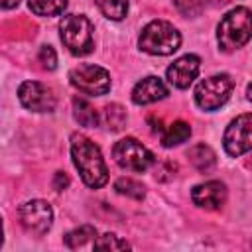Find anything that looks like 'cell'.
<instances>
[{
    "mask_svg": "<svg viewBox=\"0 0 252 252\" xmlns=\"http://www.w3.org/2000/svg\"><path fill=\"white\" fill-rule=\"evenodd\" d=\"M71 156H73V163L79 169L85 185L98 189L106 183L108 169H106V163L102 159L98 146L93 140H89L83 134H75L71 138Z\"/></svg>",
    "mask_w": 252,
    "mask_h": 252,
    "instance_id": "cell-1",
    "label": "cell"
},
{
    "mask_svg": "<svg viewBox=\"0 0 252 252\" xmlns=\"http://www.w3.org/2000/svg\"><path fill=\"white\" fill-rule=\"evenodd\" d=\"M252 37V12L248 8L230 10L219 24L217 39L222 51H232L248 43Z\"/></svg>",
    "mask_w": 252,
    "mask_h": 252,
    "instance_id": "cell-2",
    "label": "cell"
},
{
    "mask_svg": "<svg viewBox=\"0 0 252 252\" xmlns=\"http://www.w3.org/2000/svg\"><path fill=\"white\" fill-rule=\"evenodd\" d=\"M138 43H140V47L146 53H152V55H169V53H173V51L179 49L181 35H179V32L169 22L154 20V22H150L142 30V35H140V41Z\"/></svg>",
    "mask_w": 252,
    "mask_h": 252,
    "instance_id": "cell-3",
    "label": "cell"
},
{
    "mask_svg": "<svg viewBox=\"0 0 252 252\" xmlns=\"http://www.w3.org/2000/svg\"><path fill=\"white\" fill-rule=\"evenodd\" d=\"M59 32H61V41L73 55H87L93 51L94 30L89 18L81 14H67L59 24Z\"/></svg>",
    "mask_w": 252,
    "mask_h": 252,
    "instance_id": "cell-4",
    "label": "cell"
},
{
    "mask_svg": "<svg viewBox=\"0 0 252 252\" xmlns=\"http://www.w3.org/2000/svg\"><path fill=\"white\" fill-rule=\"evenodd\" d=\"M112 156L120 167L130 171H146L154 163V154L136 138H122L120 142H116V146L112 148Z\"/></svg>",
    "mask_w": 252,
    "mask_h": 252,
    "instance_id": "cell-5",
    "label": "cell"
},
{
    "mask_svg": "<svg viewBox=\"0 0 252 252\" xmlns=\"http://www.w3.org/2000/svg\"><path fill=\"white\" fill-rule=\"evenodd\" d=\"M69 81L75 89H79L85 94H93V96H100L104 93H108L110 89V75L106 69L98 67V65H79L69 73Z\"/></svg>",
    "mask_w": 252,
    "mask_h": 252,
    "instance_id": "cell-6",
    "label": "cell"
},
{
    "mask_svg": "<svg viewBox=\"0 0 252 252\" xmlns=\"http://www.w3.org/2000/svg\"><path fill=\"white\" fill-rule=\"evenodd\" d=\"M230 91H232V79L228 75H213L197 85L195 100L203 110H217L228 100Z\"/></svg>",
    "mask_w": 252,
    "mask_h": 252,
    "instance_id": "cell-7",
    "label": "cell"
},
{
    "mask_svg": "<svg viewBox=\"0 0 252 252\" xmlns=\"http://www.w3.org/2000/svg\"><path fill=\"white\" fill-rule=\"evenodd\" d=\"M224 150L228 156H242L252 150V114H240L234 118L224 132Z\"/></svg>",
    "mask_w": 252,
    "mask_h": 252,
    "instance_id": "cell-8",
    "label": "cell"
},
{
    "mask_svg": "<svg viewBox=\"0 0 252 252\" xmlns=\"http://www.w3.org/2000/svg\"><path fill=\"white\" fill-rule=\"evenodd\" d=\"M18 215H20L22 224H24L30 232H33V234H37V236L45 234V232L51 228L53 211H51V207H49L47 201H41V199L28 201V203H24V205L20 207Z\"/></svg>",
    "mask_w": 252,
    "mask_h": 252,
    "instance_id": "cell-9",
    "label": "cell"
},
{
    "mask_svg": "<svg viewBox=\"0 0 252 252\" xmlns=\"http://www.w3.org/2000/svg\"><path fill=\"white\" fill-rule=\"evenodd\" d=\"M18 96L20 102L35 112H49L55 108V94L51 89H47L45 85L37 83V81H26L20 85L18 89Z\"/></svg>",
    "mask_w": 252,
    "mask_h": 252,
    "instance_id": "cell-10",
    "label": "cell"
},
{
    "mask_svg": "<svg viewBox=\"0 0 252 252\" xmlns=\"http://www.w3.org/2000/svg\"><path fill=\"white\" fill-rule=\"evenodd\" d=\"M201 59L197 55H183L167 67V81L177 89H187L199 73Z\"/></svg>",
    "mask_w": 252,
    "mask_h": 252,
    "instance_id": "cell-11",
    "label": "cell"
},
{
    "mask_svg": "<svg viewBox=\"0 0 252 252\" xmlns=\"http://www.w3.org/2000/svg\"><path fill=\"white\" fill-rule=\"evenodd\" d=\"M191 199L197 207H203V209H219L224 199H226V187L224 183L220 181H207V183H201L197 185L193 191H191Z\"/></svg>",
    "mask_w": 252,
    "mask_h": 252,
    "instance_id": "cell-12",
    "label": "cell"
},
{
    "mask_svg": "<svg viewBox=\"0 0 252 252\" xmlns=\"http://www.w3.org/2000/svg\"><path fill=\"white\" fill-rule=\"evenodd\" d=\"M165 96H167V87L163 85V81L159 77H154V75L138 81L132 91V100L136 104H150V102L161 100Z\"/></svg>",
    "mask_w": 252,
    "mask_h": 252,
    "instance_id": "cell-13",
    "label": "cell"
},
{
    "mask_svg": "<svg viewBox=\"0 0 252 252\" xmlns=\"http://www.w3.org/2000/svg\"><path fill=\"white\" fill-rule=\"evenodd\" d=\"M187 158H189L191 165H193L195 169L203 171V173L209 171V169L217 163L215 152H213L207 144H195V146H191L189 152H187Z\"/></svg>",
    "mask_w": 252,
    "mask_h": 252,
    "instance_id": "cell-14",
    "label": "cell"
},
{
    "mask_svg": "<svg viewBox=\"0 0 252 252\" xmlns=\"http://www.w3.org/2000/svg\"><path fill=\"white\" fill-rule=\"evenodd\" d=\"M189 136H191V126L183 120H175V122L167 124L161 130V144L165 148H171V146H177V144L185 142Z\"/></svg>",
    "mask_w": 252,
    "mask_h": 252,
    "instance_id": "cell-15",
    "label": "cell"
},
{
    "mask_svg": "<svg viewBox=\"0 0 252 252\" xmlns=\"http://www.w3.org/2000/svg\"><path fill=\"white\" fill-rule=\"evenodd\" d=\"M73 108H75V118H77V122L81 124V126H87V128H94V126H98V114H96V110L87 102V100H83V98H75L73 100Z\"/></svg>",
    "mask_w": 252,
    "mask_h": 252,
    "instance_id": "cell-16",
    "label": "cell"
},
{
    "mask_svg": "<svg viewBox=\"0 0 252 252\" xmlns=\"http://www.w3.org/2000/svg\"><path fill=\"white\" fill-rule=\"evenodd\" d=\"M28 4L37 16H57L65 10L67 0H28Z\"/></svg>",
    "mask_w": 252,
    "mask_h": 252,
    "instance_id": "cell-17",
    "label": "cell"
},
{
    "mask_svg": "<svg viewBox=\"0 0 252 252\" xmlns=\"http://www.w3.org/2000/svg\"><path fill=\"white\" fill-rule=\"evenodd\" d=\"M94 236H96V228L91 226V224H83V226L71 230V232L65 236V244H67L69 248H81V246H85L87 242L94 240Z\"/></svg>",
    "mask_w": 252,
    "mask_h": 252,
    "instance_id": "cell-18",
    "label": "cell"
},
{
    "mask_svg": "<svg viewBox=\"0 0 252 252\" xmlns=\"http://www.w3.org/2000/svg\"><path fill=\"white\" fill-rule=\"evenodd\" d=\"M104 122H106V126H108L112 132L122 130V128L126 126V110H124L120 104H116V102L106 104V106H104Z\"/></svg>",
    "mask_w": 252,
    "mask_h": 252,
    "instance_id": "cell-19",
    "label": "cell"
},
{
    "mask_svg": "<svg viewBox=\"0 0 252 252\" xmlns=\"http://www.w3.org/2000/svg\"><path fill=\"white\" fill-rule=\"evenodd\" d=\"M98 10L110 20H122L128 12V0H94Z\"/></svg>",
    "mask_w": 252,
    "mask_h": 252,
    "instance_id": "cell-20",
    "label": "cell"
},
{
    "mask_svg": "<svg viewBox=\"0 0 252 252\" xmlns=\"http://www.w3.org/2000/svg\"><path fill=\"white\" fill-rule=\"evenodd\" d=\"M114 189L120 193V195H126V197H132V199H144V185L136 179H130V177H120L116 183H114Z\"/></svg>",
    "mask_w": 252,
    "mask_h": 252,
    "instance_id": "cell-21",
    "label": "cell"
},
{
    "mask_svg": "<svg viewBox=\"0 0 252 252\" xmlns=\"http://www.w3.org/2000/svg\"><path fill=\"white\" fill-rule=\"evenodd\" d=\"M94 248L96 250H126L130 248V244L126 240H120L116 234H102L94 240Z\"/></svg>",
    "mask_w": 252,
    "mask_h": 252,
    "instance_id": "cell-22",
    "label": "cell"
},
{
    "mask_svg": "<svg viewBox=\"0 0 252 252\" xmlns=\"http://www.w3.org/2000/svg\"><path fill=\"white\" fill-rule=\"evenodd\" d=\"M173 4L183 16H199L205 10L207 0H173Z\"/></svg>",
    "mask_w": 252,
    "mask_h": 252,
    "instance_id": "cell-23",
    "label": "cell"
},
{
    "mask_svg": "<svg viewBox=\"0 0 252 252\" xmlns=\"http://www.w3.org/2000/svg\"><path fill=\"white\" fill-rule=\"evenodd\" d=\"M39 63H41L47 71H53V69H55V65H57V55H55V51H53L51 45H43V47L39 49Z\"/></svg>",
    "mask_w": 252,
    "mask_h": 252,
    "instance_id": "cell-24",
    "label": "cell"
},
{
    "mask_svg": "<svg viewBox=\"0 0 252 252\" xmlns=\"http://www.w3.org/2000/svg\"><path fill=\"white\" fill-rule=\"evenodd\" d=\"M69 185V177L63 173V171H57L55 173V181H53V187L57 189V191H61V189H65Z\"/></svg>",
    "mask_w": 252,
    "mask_h": 252,
    "instance_id": "cell-25",
    "label": "cell"
},
{
    "mask_svg": "<svg viewBox=\"0 0 252 252\" xmlns=\"http://www.w3.org/2000/svg\"><path fill=\"white\" fill-rule=\"evenodd\" d=\"M20 4V0H2V8L10 10V8H16Z\"/></svg>",
    "mask_w": 252,
    "mask_h": 252,
    "instance_id": "cell-26",
    "label": "cell"
},
{
    "mask_svg": "<svg viewBox=\"0 0 252 252\" xmlns=\"http://www.w3.org/2000/svg\"><path fill=\"white\" fill-rule=\"evenodd\" d=\"M215 4H219V6H222V4H230V2H234V0H213Z\"/></svg>",
    "mask_w": 252,
    "mask_h": 252,
    "instance_id": "cell-27",
    "label": "cell"
},
{
    "mask_svg": "<svg viewBox=\"0 0 252 252\" xmlns=\"http://www.w3.org/2000/svg\"><path fill=\"white\" fill-rule=\"evenodd\" d=\"M248 98H250V100H252V83H250V85H248Z\"/></svg>",
    "mask_w": 252,
    "mask_h": 252,
    "instance_id": "cell-28",
    "label": "cell"
}]
</instances>
